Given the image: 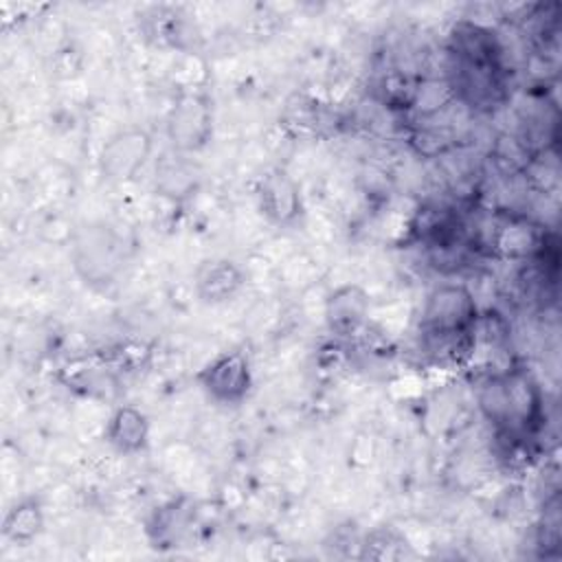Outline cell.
<instances>
[{
	"instance_id": "6da1fadb",
	"label": "cell",
	"mask_w": 562,
	"mask_h": 562,
	"mask_svg": "<svg viewBox=\"0 0 562 562\" xmlns=\"http://www.w3.org/2000/svg\"><path fill=\"white\" fill-rule=\"evenodd\" d=\"M446 81L454 101L492 112L509 99V70L498 35L476 22L461 20L448 35Z\"/></svg>"
},
{
	"instance_id": "7a4b0ae2",
	"label": "cell",
	"mask_w": 562,
	"mask_h": 562,
	"mask_svg": "<svg viewBox=\"0 0 562 562\" xmlns=\"http://www.w3.org/2000/svg\"><path fill=\"white\" fill-rule=\"evenodd\" d=\"M474 294L461 283L437 285L422 307V345L439 360L461 362L472 356L479 321Z\"/></svg>"
},
{
	"instance_id": "3957f363",
	"label": "cell",
	"mask_w": 562,
	"mask_h": 562,
	"mask_svg": "<svg viewBox=\"0 0 562 562\" xmlns=\"http://www.w3.org/2000/svg\"><path fill=\"white\" fill-rule=\"evenodd\" d=\"M479 408L496 437L531 439L542 426L544 402L536 380L516 367L490 373L479 384Z\"/></svg>"
},
{
	"instance_id": "277c9868",
	"label": "cell",
	"mask_w": 562,
	"mask_h": 562,
	"mask_svg": "<svg viewBox=\"0 0 562 562\" xmlns=\"http://www.w3.org/2000/svg\"><path fill=\"white\" fill-rule=\"evenodd\" d=\"M198 382L211 400L220 404H239L252 384L250 362L244 351H224L198 373Z\"/></svg>"
},
{
	"instance_id": "5b68a950",
	"label": "cell",
	"mask_w": 562,
	"mask_h": 562,
	"mask_svg": "<svg viewBox=\"0 0 562 562\" xmlns=\"http://www.w3.org/2000/svg\"><path fill=\"white\" fill-rule=\"evenodd\" d=\"M211 134V110L204 97L184 94L171 110L169 138L180 151H195L206 145Z\"/></svg>"
},
{
	"instance_id": "8992f818",
	"label": "cell",
	"mask_w": 562,
	"mask_h": 562,
	"mask_svg": "<svg viewBox=\"0 0 562 562\" xmlns=\"http://www.w3.org/2000/svg\"><path fill=\"white\" fill-rule=\"evenodd\" d=\"M151 151V138L143 130H125L110 138L101 154V169L108 180H130Z\"/></svg>"
},
{
	"instance_id": "52a82bcc",
	"label": "cell",
	"mask_w": 562,
	"mask_h": 562,
	"mask_svg": "<svg viewBox=\"0 0 562 562\" xmlns=\"http://www.w3.org/2000/svg\"><path fill=\"white\" fill-rule=\"evenodd\" d=\"M259 204L263 215L279 224H292L301 215V195L296 182L281 169L270 171L259 187Z\"/></svg>"
},
{
	"instance_id": "ba28073f",
	"label": "cell",
	"mask_w": 562,
	"mask_h": 562,
	"mask_svg": "<svg viewBox=\"0 0 562 562\" xmlns=\"http://www.w3.org/2000/svg\"><path fill=\"white\" fill-rule=\"evenodd\" d=\"M369 299L358 285H342L334 290L325 305V318L334 334L353 336L367 321Z\"/></svg>"
},
{
	"instance_id": "9c48e42d",
	"label": "cell",
	"mask_w": 562,
	"mask_h": 562,
	"mask_svg": "<svg viewBox=\"0 0 562 562\" xmlns=\"http://www.w3.org/2000/svg\"><path fill=\"white\" fill-rule=\"evenodd\" d=\"M149 422L145 413L134 406H121L112 413L105 426V439L112 448L125 454H134L147 446Z\"/></svg>"
},
{
	"instance_id": "30bf717a",
	"label": "cell",
	"mask_w": 562,
	"mask_h": 562,
	"mask_svg": "<svg viewBox=\"0 0 562 562\" xmlns=\"http://www.w3.org/2000/svg\"><path fill=\"white\" fill-rule=\"evenodd\" d=\"M241 270L228 259H211L198 268L195 288L206 303H222L241 288Z\"/></svg>"
},
{
	"instance_id": "8fae6325",
	"label": "cell",
	"mask_w": 562,
	"mask_h": 562,
	"mask_svg": "<svg viewBox=\"0 0 562 562\" xmlns=\"http://www.w3.org/2000/svg\"><path fill=\"white\" fill-rule=\"evenodd\" d=\"M44 527L42 509L35 501H22L13 505L2 520V536L11 542H29Z\"/></svg>"
},
{
	"instance_id": "7c38bea8",
	"label": "cell",
	"mask_w": 562,
	"mask_h": 562,
	"mask_svg": "<svg viewBox=\"0 0 562 562\" xmlns=\"http://www.w3.org/2000/svg\"><path fill=\"white\" fill-rule=\"evenodd\" d=\"M193 169L184 162L182 156H165L160 167H158V180H160V189L169 195H178V193H189L193 189Z\"/></svg>"
}]
</instances>
